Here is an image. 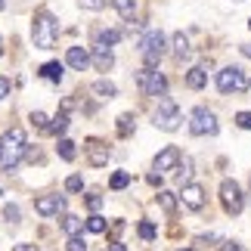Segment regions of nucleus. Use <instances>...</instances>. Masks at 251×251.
I'll return each instance as SVG.
<instances>
[{
	"instance_id": "25",
	"label": "nucleus",
	"mask_w": 251,
	"mask_h": 251,
	"mask_svg": "<svg viewBox=\"0 0 251 251\" xmlns=\"http://www.w3.org/2000/svg\"><path fill=\"white\" fill-rule=\"evenodd\" d=\"M133 133V115H121L118 118V137H130Z\"/></svg>"
},
{
	"instance_id": "37",
	"label": "nucleus",
	"mask_w": 251,
	"mask_h": 251,
	"mask_svg": "<svg viewBox=\"0 0 251 251\" xmlns=\"http://www.w3.org/2000/svg\"><path fill=\"white\" fill-rule=\"evenodd\" d=\"M220 251H245L239 242H220Z\"/></svg>"
},
{
	"instance_id": "23",
	"label": "nucleus",
	"mask_w": 251,
	"mask_h": 251,
	"mask_svg": "<svg viewBox=\"0 0 251 251\" xmlns=\"http://www.w3.org/2000/svg\"><path fill=\"white\" fill-rule=\"evenodd\" d=\"M56 152H59V158H65V161H72L75 155H78V152H75V143H72V140H59Z\"/></svg>"
},
{
	"instance_id": "30",
	"label": "nucleus",
	"mask_w": 251,
	"mask_h": 251,
	"mask_svg": "<svg viewBox=\"0 0 251 251\" xmlns=\"http://www.w3.org/2000/svg\"><path fill=\"white\" fill-rule=\"evenodd\" d=\"M31 124H34L37 130H47V127H50V121H47L44 112H31Z\"/></svg>"
},
{
	"instance_id": "43",
	"label": "nucleus",
	"mask_w": 251,
	"mask_h": 251,
	"mask_svg": "<svg viewBox=\"0 0 251 251\" xmlns=\"http://www.w3.org/2000/svg\"><path fill=\"white\" fill-rule=\"evenodd\" d=\"M242 53H245L248 59H251V44H245V47H242Z\"/></svg>"
},
{
	"instance_id": "4",
	"label": "nucleus",
	"mask_w": 251,
	"mask_h": 251,
	"mask_svg": "<svg viewBox=\"0 0 251 251\" xmlns=\"http://www.w3.org/2000/svg\"><path fill=\"white\" fill-rule=\"evenodd\" d=\"M189 130L196 133V137H214L220 130V124L214 118V112H208L205 105H199V109L189 115Z\"/></svg>"
},
{
	"instance_id": "34",
	"label": "nucleus",
	"mask_w": 251,
	"mask_h": 251,
	"mask_svg": "<svg viewBox=\"0 0 251 251\" xmlns=\"http://www.w3.org/2000/svg\"><path fill=\"white\" fill-rule=\"evenodd\" d=\"M236 124H239L242 130H251V112H239V115H236Z\"/></svg>"
},
{
	"instance_id": "32",
	"label": "nucleus",
	"mask_w": 251,
	"mask_h": 251,
	"mask_svg": "<svg viewBox=\"0 0 251 251\" xmlns=\"http://www.w3.org/2000/svg\"><path fill=\"white\" fill-rule=\"evenodd\" d=\"M78 3H81L84 9H93V13H96V9H105V3H109V0H78Z\"/></svg>"
},
{
	"instance_id": "20",
	"label": "nucleus",
	"mask_w": 251,
	"mask_h": 251,
	"mask_svg": "<svg viewBox=\"0 0 251 251\" xmlns=\"http://www.w3.org/2000/svg\"><path fill=\"white\" fill-rule=\"evenodd\" d=\"M174 56H180V59H183V56H189V37L186 34H174Z\"/></svg>"
},
{
	"instance_id": "39",
	"label": "nucleus",
	"mask_w": 251,
	"mask_h": 251,
	"mask_svg": "<svg viewBox=\"0 0 251 251\" xmlns=\"http://www.w3.org/2000/svg\"><path fill=\"white\" fill-rule=\"evenodd\" d=\"M149 183H152V186H161V174H149V177H146Z\"/></svg>"
},
{
	"instance_id": "31",
	"label": "nucleus",
	"mask_w": 251,
	"mask_h": 251,
	"mask_svg": "<svg viewBox=\"0 0 251 251\" xmlns=\"http://www.w3.org/2000/svg\"><path fill=\"white\" fill-rule=\"evenodd\" d=\"M65 189H69V192H81L84 189V180L78 177V174H72V177L65 180Z\"/></svg>"
},
{
	"instance_id": "11",
	"label": "nucleus",
	"mask_w": 251,
	"mask_h": 251,
	"mask_svg": "<svg viewBox=\"0 0 251 251\" xmlns=\"http://www.w3.org/2000/svg\"><path fill=\"white\" fill-rule=\"evenodd\" d=\"M180 199H183V205H186L189 211H201V208H205V189H201L199 183H186Z\"/></svg>"
},
{
	"instance_id": "22",
	"label": "nucleus",
	"mask_w": 251,
	"mask_h": 251,
	"mask_svg": "<svg viewBox=\"0 0 251 251\" xmlns=\"http://www.w3.org/2000/svg\"><path fill=\"white\" fill-rule=\"evenodd\" d=\"M158 205L168 211V214H174L177 211V199H174V192H168V189H161L158 192Z\"/></svg>"
},
{
	"instance_id": "7",
	"label": "nucleus",
	"mask_w": 251,
	"mask_h": 251,
	"mask_svg": "<svg viewBox=\"0 0 251 251\" xmlns=\"http://www.w3.org/2000/svg\"><path fill=\"white\" fill-rule=\"evenodd\" d=\"M220 201H224L226 214H242L245 196H242V189H239L236 180H224V183H220Z\"/></svg>"
},
{
	"instance_id": "35",
	"label": "nucleus",
	"mask_w": 251,
	"mask_h": 251,
	"mask_svg": "<svg viewBox=\"0 0 251 251\" xmlns=\"http://www.w3.org/2000/svg\"><path fill=\"white\" fill-rule=\"evenodd\" d=\"M69 251H87V242H84L81 236H72L69 239Z\"/></svg>"
},
{
	"instance_id": "26",
	"label": "nucleus",
	"mask_w": 251,
	"mask_h": 251,
	"mask_svg": "<svg viewBox=\"0 0 251 251\" xmlns=\"http://www.w3.org/2000/svg\"><path fill=\"white\" fill-rule=\"evenodd\" d=\"M189 174H192V161H189V158H183V165H177V183H183V186H186Z\"/></svg>"
},
{
	"instance_id": "15",
	"label": "nucleus",
	"mask_w": 251,
	"mask_h": 251,
	"mask_svg": "<svg viewBox=\"0 0 251 251\" xmlns=\"http://www.w3.org/2000/svg\"><path fill=\"white\" fill-rule=\"evenodd\" d=\"M84 226H87V220L75 217V214H65V217H62V229H65V233H69V236H78Z\"/></svg>"
},
{
	"instance_id": "18",
	"label": "nucleus",
	"mask_w": 251,
	"mask_h": 251,
	"mask_svg": "<svg viewBox=\"0 0 251 251\" xmlns=\"http://www.w3.org/2000/svg\"><path fill=\"white\" fill-rule=\"evenodd\" d=\"M47 130L56 133V137H59V133H65V130H69V112H59V115L50 121V127H47Z\"/></svg>"
},
{
	"instance_id": "5",
	"label": "nucleus",
	"mask_w": 251,
	"mask_h": 251,
	"mask_svg": "<svg viewBox=\"0 0 251 251\" xmlns=\"http://www.w3.org/2000/svg\"><path fill=\"white\" fill-rule=\"evenodd\" d=\"M137 87L146 96H165V90H168V78L161 72H152V65H146L140 75H137Z\"/></svg>"
},
{
	"instance_id": "2",
	"label": "nucleus",
	"mask_w": 251,
	"mask_h": 251,
	"mask_svg": "<svg viewBox=\"0 0 251 251\" xmlns=\"http://www.w3.org/2000/svg\"><path fill=\"white\" fill-rule=\"evenodd\" d=\"M56 19L47 13V9H41V13L34 16V22H31V41L37 50H53L56 47Z\"/></svg>"
},
{
	"instance_id": "8",
	"label": "nucleus",
	"mask_w": 251,
	"mask_h": 251,
	"mask_svg": "<svg viewBox=\"0 0 251 251\" xmlns=\"http://www.w3.org/2000/svg\"><path fill=\"white\" fill-rule=\"evenodd\" d=\"M217 87H220V93H239V90H245L248 81H245V75L242 69H236V65H229V69L224 72H217Z\"/></svg>"
},
{
	"instance_id": "3",
	"label": "nucleus",
	"mask_w": 251,
	"mask_h": 251,
	"mask_svg": "<svg viewBox=\"0 0 251 251\" xmlns=\"http://www.w3.org/2000/svg\"><path fill=\"white\" fill-rule=\"evenodd\" d=\"M183 124V112L177 109V102L174 100H168V96H161L158 100V109H155V127L158 130H177Z\"/></svg>"
},
{
	"instance_id": "45",
	"label": "nucleus",
	"mask_w": 251,
	"mask_h": 251,
	"mask_svg": "<svg viewBox=\"0 0 251 251\" xmlns=\"http://www.w3.org/2000/svg\"><path fill=\"white\" fill-rule=\"evenodd\" d=\"M0 56H3V41H0Z\"/></svg>"
},
{
	"instance_id": "29",
	"label": "nucleus",
	"mask_w": 251,
	"mask_h": 251,
	"mask_svg": "<svg viewBox=\"0 0 251 251\" xmlns=\"http://www.w3.org/2000/svg\"><path fill=\"white\" fill-rule=\"evenodd\" d=\"M140 236L146 239V242H152V239H155V224H149V220H143V224H140Z\"/></svg>"
},
{
	"instance_id": "1",
	"label": "nucleus",
	"mask_w": 251,
	"mask_h": 251,
	"mask_svg": "<svg viewBox=\"0 0 251 251\" xmlns=\"http://www.w3.org/2000/svg\"><path fill=\"white\" fill-rule=\"evenodd\" d=\"M25 149H28V143H25V130H22V127L6 130V133H3V140H0V168H3V171H13L19 161H22Z\"/></svg>"
},
{
	"instance_id": "38",
	"label": "nucleus",
	"mask_w": 251,
	"mask_h": 251,
	"mask_svg": "<svg viewBox=\"0 0 251 251\" xmlns=\"http://www.w3.org/2000/svg\"><path fill=\"white\" fill-rule=\"evenodd\" d=\"M9 96V78H0V100Z\"/></svg>"
},
{
	"instance_id": "47",
	"label": "nucleus",
	"mask_w": 251,
	"mask_h": 251,
	"mask_svg": "<svg viewBox=\"0 0 251 251\" xmlns=\"http://www.w3.org/2000/svg\"><path fill=\"white\" fill-rule=\"evenodd\" d=\"M248 28H251V19H248Z\"/></svg>"
},
{
	"instance_id": "10",
	"label": "nucleus",
	"mask_w": 251,
	"mask_h": 251,
	"mask_svg": "<svg viewBox=\"0 0 251 251\" xmlns=\"http://www.w3.org/2000/svg\"><path fill=\"white\" fill-rule=\"evenodd\" d=\"M34 211L41 217H53V214H59V211H65V199L62 196H41L34 201Z\"/></svg>"
},
{
	"instance_id": "12",
	"label": "nucleus",
	"mask_w": 251,
	"mask_h": 251,
	"mask_svg": "<svg viewBox=\"0 0 251 251\" xmlns=\"http://www.w3.org/2000/svg\"><path fill=\"white\" fill-rule=\"evenodd\" d=\"M183 161V155H180V149L177 146H165L158 152V158H155V171L158 174H165V171H174Z\"/></svg>"
},
{
	"instance_id": "19",
	"label": "nucleus",
	"mask_w": 251,
	"mask_h": 251,
	"mask_svg": "<svg viewBox=\"0 0 251 251\" xmlns=\"http://www.w3.org/2000/svg\"><path fill=\"white\" fill-rule=\"evenodd\" d=\"M90 90H93L96 96H100V100H112V96L118 93V90H115V84H109V81H96V84L90 87Z\"/></svg>"
},
{
	"instance_id": "48",
	"label": "nucleus",
	"mask_w": 251,
	"mask_h": 251,
	"mask_svg": "<svg viewBox=\"0 0 251 251\" xmlns=\"http://www.w3.org/2000/svg\"><path fill=\"white\" fill-rule=\"evenodd\" d=\"M248 201H251V196H248Z\"/></svg>"
},
{
	"instance_id": "41",
	"label": "nucleus",
	"mask_w": 251,
	"mask_h": 251,
	"mask_svg": "<svg viewBox=\"0 0 251 251\" xmlns=\"http://www.w3.org/2000/svg\"><path fill=\"white\" fill-rule=\"evenodd\" d=\"M16 251H37V245H28V242H19Z\"/></svg>"
},
{
	"instance_id": "49",
	"label": "nucleus",
	"mask_w": 251,
	"mask_h": 251,
	"mask_svg": "<svg viewBox=\"0 0 251 251\" xmlns=\"http://www.w3.org/2000/svg\"><path fill=\"white\" fill-rule=\"evenodd\" d=\"M0 196H3V192H0Z\"/></svg>"
},
{
	"instance_id": "14",
	"label": "nucleus",
	"mask_w": 251,
	"mask_h": 251,
	"mask_svg": "<svg viewBox=\"0 0 251 251\" xmlns=\"http://www.w3.org/2000/svg\"><path fill=\"white\" fill-rule=\"evenodd\" d=\"M65 62H69L75 72H84L87 65H90V56L84 53V47H69V53H65Z\"/></svg>"
},
{
	"instance_id": "46",
	"label": "nucleus",
	"mask_w": 251,
	"mask_h": 251,
	"mask_svg": "<svg viewBox=\"0 0 251 251\" xmlns=\"http://www.w3.org/2000/svg\"><path fill=\"white\" fill-rule=\"evenodd\" d=\"M180 251H192V248H180Z\"/></svg>"
},
{
	"instance_id": "9",
	"label": "nucleus",
	"mask_w": 251,
	"mask_h": 251,
	"mask_svg": "<svg viewBox=\"0 0 251 251\" xmlns=\"http://www.w3.org/2000/svg\"><path fill=\"white\" fill-rule=\"evenodd\" d=\"M84 152H87V161H90L93 168H105L109 165V155H112L109 146H105L102 140H96V137H90L84 143Z\"/></svg>"
},
{
	"instance_id": "21",
	"label": "nucleus",
	"mask_w": 251,
	"mask_h": 251,
	"mask_svg": "<svg viewBox=\"0 0 251 251\" xmlns=\"http://www.w3.org/2000/svg\"><path fill=\"white\" fill-rule=\"evenodd\" d=\"M109 186H112V189H127V186H130V174H127V171H115L112 180H109Z\"/></svg>"
},
{
	"instance_id": "42",
	"label": "nucleus",
	"mask_w": 251,
	"mask_h": 251,
	"mask_svg": "<svg viewBox=\"0 0 251 251\" xmlns=\"http://www.w3.org/2000/svg\"><path fill=\"white\" fill-rule=\"evenodd\" d=\"M109 251H127V248H124V242H112V245H109Z\"/></svg>"
},
{
	"instance_id": "24",
	"label": "nucleus",
	"mask_w": 251,
	"mask_h": 251,
	"mask_svg": "<svg viewBox=\"0 0 251 251\" xmlns=\"http://www.w3.org/2000/svg\"><path fill=\"white\" fill-rule=\"evenodd\" d=\"M87 229H90V233H105V217H100L93 211V214L87 217Z\"/></svg>"
},
{
	"instance_id": "36",
	"label": "nucleus",
	"mask_w": 251,
	"mask_h": 251,
	"mask_svg": "<svg viewBox=\"0 0 251 251\" xmlns=\"http://www.w3.org/2000/svg\"><path fill=\"white\" fill-rule=\"evenodd\" d=\"M87 208H90V211H100L102 208V196H87Z\"/></svg>"
},
{
	"instance_id": "33",
	"label": "nucleus",
	"mask_w": 251,
	"mask_h": 251,
	"mask_svg": "<svg viewBox=\"0 0 251 251\" xmlns=\"http://www.w3.org/2000/svg\"><path fill=\"white\" fill-rule=\"evenodd\" d=\"M3 217L16 226V224H19V208H16V205H6V208H3Z\"/></svg>"
},
{
	"instance_id": "27",
	"label": "nucleus",
	"mask_w": 251,
	"mask_h": 251,
	"mask_svg": "<svg viewBox=\"0 0 251 251\" xmlns=\"http://www.w3.org/2000/svg\"><path fill=\"white\" fill-rule=\"evenodd\" d=\"M112 3L124 19H133V0H112Z\"/></svg>"
},
{
	"instance_id": "13",
	"label": "nucleus",
	"mask_w": 251,
	"mask_h": 251,
	"mask_svg": "<svg viewBox=\"0 0 251 251\" xmlns=\"http://www.w3.org/2000/svg\"><path fill=\"white\" fill-rule=\"evenodd\" d=\"M90 59H93V65H96L100 72H109L112 65H115V56H112V50H109V44H100V41H96Z\"/></svg>"
},
{
	"instance_id": "44",
	"label": "nucleus",
	"mask_w": 251,
	"mask_h": 251,
	"mask_svg": "<svg viewBox=\"0 0 251 251\" xmlns=\"http://www.w3.org/2000/svg\"><path fill=\"white\" fill-rule=\"evenodd\" d=\"M0 9H6V0H0Z\"/></svg>"
},
{
	"instance_id": "16",
	"label": "nucleus",
	"mask_w": 251,
	"mask_h": 251,
	"mask_svg": "<svg viewBox=\"0 0 251 251\" xmlns=\"http://www.w3.org/2000/svg\"><path fill=\"white\" fill-rule=\"evenodd\" d=\"M205 81H208V75H205V69H201V65H199V69H189V72H186V84L192 87V90H201V87H205Z\"/></svg>"
},
{
	"instance_id": "17",
	"label": "nucleus",
	"mask_w": 251,
	"mask_h": 251,
	"mask_svg": "<svg viewBox=\"0 0 251 251\" xmlns=\"http://www.w3.org/2000/svg\"><path fill=\"white\" fill-rule=\"evenodd\" d=\"M41 75H44L47 81H56V84H59L62 81V65L59 62H47V65H41Z\"/></svg>"
},
{
	"instance_id": "40",
	"label": "nucleus",
	"mask_w": 251,
	"mask_h": 251,
	"mask_svg": "<svg viewBox=\"0 0 251 251\" xmlns=\"http://www.w3.org/2000/svg\"><path fill=\"white\" fill-rule=\"evenodd\" d=\"M211 242H214V236H199L196 239V245H211Z\"/></svg>"
},
{
	"instance_id": "6",
	"label": "nucleus",
	"mask_w": 251,
	"mask_h": 251,
	"mask_svg": "<svg viewBox=\"0 0 251 251\" xmlns=\"http://www.w3.org/2000/svg\"><path fill=\"white\" fill-rule=\"evenodd\" d=\"M140 53H143V59H146V65L155 69L158 59H161V53H165V34H161V31H146L143 41H140Z\"/></svg>"
},
{
	"instance_id": "28",
	"label": "nucleus",
	"mask_w": 251,
	"mask_h": 251,
	"mask_svg": "<svg viewBox=\"0 0 251 251\" xmlns=\"http://www.w3.org/2000/svg\"><path fill=\"white\" fill-rule=\"evenodd\" d=\"M96 41H100V44H118L121 41V31H100V34H96Z\"/></svg>"
}]
</instances>
